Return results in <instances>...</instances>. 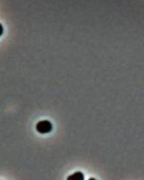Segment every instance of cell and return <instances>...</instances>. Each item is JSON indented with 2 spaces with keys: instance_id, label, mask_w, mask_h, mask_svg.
Segmentation results:
<instances>
[{
  "instance_id": "3957f363",
  "label": "cell",
  "mask_w": 144,
  "mask_h": 180,
  "mask_svg": "<svg viewBox=\"0 0 144 180\" xmlns=\"http://www.w3.org/2000/svg\"><path fill=\"white\" fill-rule=\"evenodd\" d=\"M96 180V179H95V178H89V180Z\"/></svg>"
},
{
  "instance_id": "6da1fadb",
  "label": "cell",
  "mask_w": 144,
  "mask_h": 180,
  "mask_svg": "<svg viewBox=\"0 0 144 180\" xmlns=\"http://www.w3.org/2000/svg\"><path fill=\"white\" fill-rule=\"evenodd\" d=\"M36 130L41 134L49 133L52 130V123L48 120L41 121L37 123Z\"/></svg>"
},
{
  "instance_id": "7a4b0ae2",
  "label": "cell",
  "mask_w": 144,
  "mask_h": 180,
  "mask_svg": "<svg viewBox=\"0 0 144 180\" xmlns=\"http://www.w3.org/2000/svg\"><path fill=\"white\" fill-rule=\"evenodd\" d=\"M85 177L83 173L81 172H75L67 178V180H84Z\"/></svg>"
}]
</instances>
